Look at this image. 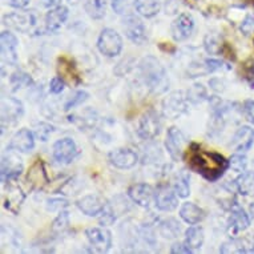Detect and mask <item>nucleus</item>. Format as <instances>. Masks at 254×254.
I'll use <instances>...</instances> for the list:
<instances>
[{"instance_id":"1","label":"nucleus","mask_w":254,"mask_h":254,"mask_svg":"<svg viewBox=\"0 0 254 254\" xmlns=\"http://www.w3.org/2000/svg\"><path fill=\"white\" fill-rule=\"evenodd\" d=\"M189 168L209 181H216L229 167V161L216 152H201L198 144H190Z\"/></svg>"},{"instance_id":"2","label":"nucleus","mask_w":254,"mask_h":254,"mask_svg":"<svg viewBox=\"0 0 254 254\" xmlns=\"http://www.w3.org/2000/svg\"><path fill=\"white\" fill-rule=\"evenodd\" d=\"M140 75L146 88L153 93H163L168 89L169 80L167 72L154 56H145L138 63Z\"/></svg>"},{"instance_id":"3","label":"nucleus","mask_w":254,"mask_h":254,"mask_svg":"<svg viewBox=\"0 0 254 254\" xmlns=\"http://www.w3.org/2000/svg\"><path fill=\"white\" fill-rule=\"evenodd\" d=\"M3 23L11 28L16 29L21 34H32L36 31L38 17L31 11H21V12L8 13L3 17Z\"/></svg>"},{"instance_id":"4","label":"nucleus","mask_w":254,"mask_h":254,"mask_svg":"<svg viewBox=\"0 0 254 254\" xmlns=\"http://www.w3.org/2000/svg\"><path fill=\"white\" fill-rule=\"evenodd\" d=\"M97 48L107 58H115L123 51V39L115 29L105 28L99 36Z\"/></svg>"},{"instance_id":"5","label":"nucleus","mask_w":254,"mask_h":254,"mask_svg":"<svg viewBox=\"0 0 254 254\" xmlns=\"http://www.w3.org/2000/svg\"><path fill=\"white\" fill-rule=\"evenodd\" d=\"M163 128L161 119L157 112L154 111H148L144 116L140 119L137 128V134L142 140H153L157 137Z\"/></svg>"},{"instance_id":"6","label":"nucleus","mask_w":254,"mask_h":254,"mask_svg":"<svg viewBox=\"0 0 254 254\" xmlns=\"http://www.w3.org/2000/svg\"><path fill=\"white\" fill-rule=\"evenodd\" d=\"M123 28H124L127 38L137 46L145 44V42L148 40L145 25L140 17L134 16V15H127L123 20Z\"/></svg>"},{"instance_id":"7","label":"nucleus","mask_w":254,"mask_h":254,"mask_svg":"<svg viewBox=\"0 0 254 254\" xmlns=\"http://www.w3.org/2000/svg\"><path fill=\"white\" fill-rule=\"evenodd\" d=\"M188 101H189L188 95H185L183 91L173 92L164 100V115L169 119H179L181 115L187 112Z\"/></svg>"},{"instance_id":"8","label":"nucleus","mask_w":254,"mask_h":254,"mask_svg":"<svg viewBox=\"0 0 254 254\" xmlns=\"http://www.w3.org/2000/svg\"><path fill=\"white\" fill-rule=\"evenodd\" d=\"M165 146H167L168 153L171 154V157L175 161L181 160L185 152V146H187V138L184 133L179 128L172 127L168 129L167 140H165Z\"/></svg>"},{"instance_id":"9","label":"nucleus","mask_w":254,"mask_h":254,"mask_svg":"<svg viewBox=\"0 0 254 254\" xmlns=\"http://www.w3.org/2000/svg\"><path fill=\"white\" fill-rule=\"evenodd\" d=\"M79 153L76 142L72 138H62L55 142L54 145V158L60 164L72 163Z\"/></svg>"},{"instance_id":"10","label":"nucleus","mask_w":254,"mask_h":254,"mask_svg":"<svg viewBox=\"0 0 254 254\" xmlns=\"http://www.w3.org/2000/svg\"><path fill=\"white\" fill-rule=\"evenodd\" d=\"M85 236H87L89 244L100 253L108 252L112 246L111 232L104 228H89L85 230Z\"/></svg>"},{"instance_id":"11","label":"nucleus","mask_w":254,"mask_h":254,"mask_svg":"<svg viewBox=\"0 0 254 254\" xmlns=\"http://www.w3.org/2000/svg\"><path fill=\"white\" fill-rule=\"evenodd\" d=\"M154 202L160 210L172 212L179 205L177 193L175 192V189H172L168 185H161V187L157 188V190L154 193Z\"/></svg>"},{"instance_id":"12","label":"nucleus","mask_w":254,"mask_h":254,"mask_svg":"<svg viewBox=\"0 0 254 254\" xmlns=\"http://www.w3.org/2000/svg\"><path fill=\"white\" fill-rule=\"evenodd\" d=\"M109 163L119 169H130L138 161L137 153L128 148H120L109 153Z\"/></svg>"},{"instance_id":"13","label":"nucleus","mask_w":254,"mask_h":254,"mask_svg":"<svg viewBox=\"0 0 254 254\" xmlns=\"http://www.w3.org/2000/svg\"><path fill=\"white\" fill-rule=\"evenodd\" d=\"M194 28V19L189 13H180L179 17L172 23V35L177 42L188 39Z\"/></svg>"},{"instance_id":"14","label":"nucleus","mask_w":254,"mask_h":254,"mask_svg":"<svg viewBox=\"0 0 254 254\" xmlns=\"http://www.w3.org/2000/svg\"><path fill=\"white\" fill-rule=\"evenodd\" d=\"M17 42L16 36L8 31L1 32V60L4 64L15 65L17 63Z\"/></svg>"},{"instance_id":"15","label":"nucleus","mask_w":254,"mask_h":254,"mask_svg":"<svg viewBox=\"0 0 254 254\" xmlns=\"http://www.w3.org/2000/svg\"><path fill=\"white\" fill-rule=\"evenodd\" d=\"M24 115V107L15 97H5L1 101V123H16Z\"/></svg>"},{"instance_id":"16","label":"nucleus","mask_w":254,"mask_h":254,"mask_svg":"<svg viewBox=\"0 0 254 254\" xmlns=\"http://www.w3.org/2000/svg\"><path fill=\"white\" fill-rule=\"evenodd\" d=\"M21 172H23V164H21L20 158L15 154L3 156L1 158V181L3 184L15 180L17 176H20Z\"/></svg>"},{"instance_id":"17","label":"nucleus","mask_w":254,"mask_h":254,"mask_svg":"<svg viewBox=\"0 0 254 254\" xmlns=\"http://www.w3.org/2000/svg\"><path fill=\"white\" fill-rule=\"evenodd\" d=\"M35 146V134L29 129H20L13 134L8 144L9 150H16L21 153H27L34 149Z\"/></svg>"},{"instance_id":"18","label":"nucleus","mask_w":254,"mask_h":254,"mask_svg":"<svg viewBox=\"0 0 254 254\" xmlns=\"http://www.w3.org/2000/svg\"><path fill=\"white\" fill-rule=\"evenodd\" d=\"M154 190L153 188L148 185V184H134L129 188L128 194H129L130 200L136 202L137 205L142 208H148L154 198Z\"/></svg>"},{"instance_id":"19","label":"nucleus","mask_w":254,"mask_h":254,"mask_svg":"<svg viewBox=\"0 0 254 254\" xmlns=\"http://www.w3.org/2000/svg\"><path fill=\"white\" fill-rule=\"evenodd\" d=\"M5 185L4 194H3V202H4V208L8 209L9 212L17 213L19 209H20L23 201H24L25 196L24 193L21 192V189L17 185H13V184H9Z\"/></svg>"},{"instance_id":"20","label":"nucleus","mask_w":254,"mask_h":254,"mask_svg":"<svg viewBox=\"0 0 254 254\" xmlns=\"http://www.w3.org/2000/svg\"><path fill=\"white\" fill-rule=\"evenodd\" d=\"M68 19V8L64 5H58L51 9L46 15V29L47 32L55 34L62 28Z\"/></svg>"},{"instance_id":"21","label":"nucleus","mask_w":254,"mask_h":254,"mask_svg":"<svg viewBox=\"0 0 254 254\" xmlns=\"http://www.w3.org/2000/svg\"><path fill=\"white\" fill-rule=\"evenodd\" d=\"M76 205L80 209V212H83L85 216L89 217L99 216V214L103 213L105 208V204L101 201L100 197L93 196V194L81 197L80 200H77Z\"/></svg>"},{"instance_id":"22","label":"nucleus","mask_w":254,"mask_h":254,"mask_svg":"<svg viewBox=\"0 0 254 254\" xmlns=\"http://www.w3.org/2000/svg\"><path fill=\"white\" fill-rule=\"evenodd\" d=\"M58 72L59 77H62L65 84H72V85H77L80 84V76L79 72L76 69L75 64L67 58H60L58 62Z\"/></svg>"},{"instance_id":"23","label":"nucleus","mask_w":254,"mask_h":254,"mask_svg":"<svg viewBox=\"0 0 254 254\" xmlns=\"http://www.w3.org/2000/svg\"><path fill=\"white\" fill-rule=\"evenodd\" d=\"M254 142V129L250 127H241L232 138V146L236 152H246Z\"/></svg>"},{"instance_id":"24","label":"nucleus","mask_w":254,"mask_h":254,"mask_svg":"<svg viewBox=\"0 0 254 254\" xmlns=\"http://www.w3.org/2000/svg\"><path fill=\"white\" fill-rule=\"evenodd\" d=\"M230 228L233 229V233H238L242 230L248 229V226L250 224L249 216L246 214L245 210L238 205V202H233L230 206Z\"/></svg>"},{"instance_id":"25","label":"nucleus","mask_w":254,"mask_h":254,"mask_svg":"<svg viewBox=\"0 0 254 254\" xmlns=\"http://www.w3.org/2000/svg\"><path fill=\"white\" fill-rule=\"evenodd\" d=\"M180 217L189 225H196L204 220V210L193 202H184L180 208Z\"/></svg>"},{"instance_id":"26","label":"nucleus","mask_w":254,"mask_h":254,"mask_svg":"<svg viewBox=\"0 0 254 254\" xmlns=\"http://www.w3.org/2000/svg\"><path fill=\"white\" fill-rule=\"evenodd\" d=\"M27 180H28L34 188H42L44 184L48 183V177H47L44 164H43L42 160H38L31 167V169L28 172V176H27Z\"/></svg>"},{"instance_id":"27","label":"nucleus","mask_w":254,"mask_h":254,"mask_svg":"<svg viewBox=\"0 0 254 254\" xmlns=\"http://www.w3.org/2000/svg\"><path fill=\"white\" fill-rule=\"evenodd\" d=\"M134 8L141 16L150 19L160 12L161 4L158 0H134Z\"/></svg>"},{"instance_id":"28","label":"nucleus","mask_w":254,"mask_h":254,"mask_svg":"<svg viewBox=\"0 0 254 254\" xmlns=\"http://www.w3.org/2000/svg\"><path fill=\"white\" fill-rule=\"evenodd\" d=\"M204 229L201 226L192 225L190 228H188L187 232H185V242L192 250L200 249L202 244H204Z\"/></svg>"},{"instance_id":"29","label":"nucleus","mask_w":254,"mask_h":254,"mask_svg":"<svg viewBox=\"0 0 254 254\" xmlns=\"http://www.w3.org/2000/svg\"><path fill=\"white\" fill-rule=\"evenodd\" d=\"M236 189L241 194H252L254 192V173H250V172H242V175L236 180Z\"/></svg>"},{"instance_id":"30","label":"nucleus","mask_w":254,"mask_h":254,"mask_svg":"<svg viewBox=\"0 0 254 254\" xmlns=\"http://www.w3.org/2000/svg\"><path fill=\"white\" fill-rule=\"evenodd\" d=\"M175 192L180 198H187L190 194V184L187 172H180L175 180Z\"/></svg>"},{"instance_id":"31","label":"nucleus","mask_w":254,"mask_h":254,"mask_svg":"<svg viewBox=\"0 0 254 254\" xmlns=\"http://www.w3.org/2000/svg\"><path fill=\"white\" fill-rule=\"evenodd\" d=\"M158 230H160V234L164 238H176L180 236L181 228H180V224L177 221L173 220V218H169V220H164L160 224Z\"/></svg>"},{"instance_id":"32","label":"nucleus","mask_w":254,"mask_h":254,"mask_svg":"<svg viewBox=\"0 0 254 254\" xmlns=\"http://www.w3.org/2000/svg\"><path fill=\"white\" fill-rule=\"evenodd\" d=\"M107 0H87L85 11L92 19H101L105 15Z\"/></svg>"},{"instance_id":"33","label":"nucleus","mask_w":254,"mask_h":254,"mask_svg":"<svg viewBox=\"0 0 254 254\" xmlns=\"http://www.w3.org/2000/svg\"><path fill=\"white\" fill-rule=\"evenodd\" d=\"M11 87H12V91H17V89H20L23 87H28L32 84V79H31V76L28 73H25V72L17 71L15 72L12 76H11Z\"/></svg>"},{"instance_id":"34","label":"nucleus","mask_w":254,"mask_h":254,"mask_svg":"<svg viewBox=\"0 0 254 254\" xmlns=\"http://www.w3.org/2000/svg\"><path fill=\"white\" fill-rule=\"evenodd\" d=\"M220 253L229 254V253H253V250L246 249L245 245L240 241H229L225 242L224 245L220 248Z\"/></svg>"},{"instance_id":"35","label":"nucleus","mask_w":254,"mask_h":254,"mask_svg":"<svg viewBox=\"0 0 254 254\" xmlns=\"http://www.w3.org/2000/svg\"><path fill=\"white\" fill-rule=\"evenodd\" d=\"M204 46L208 54L217 55V54H221V48H222L224 44H221L220 38H218L217 35L209 34L206 35V38H205Z\"/></svg>"},{"instance_id":"36","label":"nucleus","mask_w":254,"mask_h":254,"mask_svg":"<svg viewBox=\"0 0 254 254\" xmlns=\"http://www.w3.org/2000/svg\"><path fill=\"white\" fill-rule=\"evenodd\" d=\"M88 97H89L88 92L77 91L75 95L65 103L64 109H65V111H71L72 108H76V107H79V105H81L83 103H85V101L88 100Z\"/></svg>"},{"instance_id":"37","label":"nucleus","mask_w":254,"mask_h":254,"mask_svg":"<svg viewBox=\"0 0 254 254\" xmlns=\"http://www.w3.org/2000/svg\"><path fill=\"white\" fill-rule=\"evenodd\" d=\"M229 167H232V169L236 172H242L246 171V167H248V161H246V157L241 152L233 154L229 160Z\"/></svg>"},{"instance_id":"38","label":"nucleus","mask_w":254,"mask_h":254,"mask_svg":"<svg viewBox=\"0 0 254 254\" xmlns=\"http://www.w3.org/2000/svg\"><path fill=\"white\" fill-rule=\"evenodd\" d=\"M54 132V127L48 123H40L35 127V137L39 138L40 141H47Z\"/></svg>"},{"instance_id":"39","label":"nucleus","mask_w":254,"mask_h":254,"mask_svg":"<svg viewBox=\"0 0 254 254\" xmlns=\"http://www.w3.org/2000/svg\"><path fill=\"white\" fill-rule=\"evenodd\" d=\"M205 97H206V91L201 84L193 85L192 89L188 92V99L192 103H201L202 100H205Z\"/></svg>"},{"instance_id":"40","label":"nucleus","mask_w":254,"mask_h":254,"mask_svg":"<svg viewBox=\"0 0 254 254\" xmlns=\"http://www.w3.org/2000/svg\"><path fill=\"white\" fill-rule=\"evenodd\" d=\"M67 225H68V213L64 212V210H60L58 218L55 220L52 229L56 230L58 233H60V232H63V230L67 228Z\"/></svg>"},{"instance_id":"41","label":"nucleus","mask_w":254,"mask_h":254,"mask_svg":"<svg viewBox=\"0 0 254 254\" xmlns=\"http://www.w3.org/2000/svg\"><path fill=\"white\" fill-rule=\"evenodd\" d=\"M64 88H65V81H64L62 77H54V79L51 80V83H50L51 93L59 95V93H62V92L64 91Z\"/></svg>"},{"instance_id":"42","label":"nucleus","mask_w":254,"mask_h":254,"mask_svg":"<svg viewBox=\"0 0 254 254\" xmlns=\"http://www.w3.org/2000/svg\"><path fill=\"white\" fill-rule=\"evenodd\" d=\"M129 0H112V8L113 11L119 15H123L129 9Z\"/></svg>"},{"instance_id":"43","label":"nucleus","mask_w":254,"mask_h":254,"mask_svg":"<svg viewBox=\"0 0 254 254\" xmlns=\"http://www.w3.org/2000/svg\"><path fill=\"white\" fill-rule=\"evenodd\" d=\"M68 202L65 200L58 198V200H50L48 201V210L55 212V210H63L64 208H67Z\"/></svg>"},{"instance_id":"44","label":"nucleus","mask_w":254,"mask_h":254,"mask_svg":"<svg viewBox=\"0 0 254 254\" xmlns=\"http://www.w3.org/2000/svg\"><path fill=\"white\" fill-rule=\"evenodd\" d=\"M244 113L246 119L254 124V100H246L244 103Z\"/></svg>"},{"instance_id":"45","label":"nucleus","mask_w":254,"mask_h":254,"mask_svg":"<svg viewBox=\"0 0 254 254\" xmlns=\"http://www.w3.org/2000/svg\"><path fill=\"white\" fill-rule=\"evenodd\" d=\"M171 253L173 254H181V253H192V249L187 245V242H176L171 246Z\"/></svg>"},{"instance_id":"46","label":"nucleus","mask_w":254,"mask_h":254,"mask_svg":"<svg viewBox=\"0 0 254 254\" xmlns=\"http://www.w3.org/2000/svg\"><path fill=\"white\" fill-rule=\"evenodd\" d=\"M241 31L245 35H249L250 32H253L254 31V15H249V16L246 17L245 20L242 21Z\"/></svg>"},{"instance_id":"47","label":"nucleus","mask_w":254,"mask_h":254,"mask_svg":"<svg viewBox=\"0 0 254 254\" xmlns=\"http://www.w3.org/2000/svg\"><path fill=\"white\" fill-rule=\"evenodd\" d=\"M205 63H206V65H208L210 73L218 71V69H222L224 65H225L222 62H220V60H214V59H205Z\"/></svg>"},{"instance_id":"48","label":"nucleus","mask_w":254,"mask_h":254,"mask_svg":"<svg viewBox=\"0 0 254 254\" xmlns=\"http://www.w3.org/2000/svg\"><path fill=\"white\" fill-rule=\"evenodd\" d=\"M244 69H245V77L246 79H249V77H254V62L253 60H250V62L245 63V65H244Z\"/></svg>"},{"instance_id":"49","label":"nucleus","mask_w":254,"mask_h":254,"mask_svg":"<svg viewBox=\"0 0 254 254\" xmlns=\"http://www.w3.org/2000/svg\"><path fill=\"white\" fill-rule=\"evenodd\" d=\"M29 0H8V4L12 5L13 8H25L28 5Z\"/></svg>"},{"instance_id":"50","label":"nucleus","mask_w":254,"mask_h":254,"mask_svg":"<svg viewBox=\"0 0 254 254\" xmlns=\"http://www.w3.org/2000/svg\"><path fill=\"white\" fill-rule=\"evenodd\" d=\"M44 3H46V5H48V7H58V5H60V3H62V0H44Z\"/></svg>"},{"instance_id":"51","label":"nucleus","mask_w":254,"mask_h":254,"mask_svg":"<svg viewBox=\"0 0 254 254\" xmlns=\"http://www.w3.org/2000/svg\"><path fill=\"white\" fill-rule=\"evenodd\" d=\"M250 217H252V220H253L254 222V202L250 205Z\"/></svg>"}]
</instances>
